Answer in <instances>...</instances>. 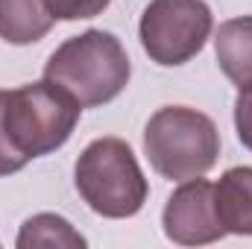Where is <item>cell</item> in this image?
<instances>
[{
    "instance_id": "8",
    "label": "cell",
    "mask_w": 252,
    "mask_h": 249,
    "mask_svg": "<svg viewBox=\"0 0 252 249\" xmlns=\"http://www.w3.org/2000/svg\"><path fill=\"white\" fill-rule=\"evenodd\" d=\"M214 205L226 232L252 238V167H229L214 185Z\"/></svg>"
},
{
    "instance_id": "7",
    "label": "cell",
    "mask_w": 252,
    "mask_h": 249,
    "mask_svg": "<svg viewBox=\"0 0 252 249\" xmlns=\"http://www.w3.org/2000/svg\"><path fill=\"white\" fill-rule=\"evenodd\" d=\"M217 64L226 79L238 88L252 85V15L229 18L214 35Z\"/></svg>"
},
{
    "instance_id": "11",
    "label": "cell",
    "mask_w": 252,
    "mask_h": 249,
    "mask_svg": "<svg viewBox=\"0 0 252 249\" xmlns=\"http://www.w3.org/2000/svg\"><path fill=\"white\" fill-rule=\"evenodd\" d=\"M112 0H44L47 12L56 21H85L94 15H103Z\"/></svg>"
},
{
    "instance_id": "13",
    "label": "cell",
    "mask_w": 252,
    "mask_h": 249,
    "mask_svg": "<svg viewBox=\"0 0 252 249\" xmlns=\"http://www.w3.org/2000/svg\"><path fill=\"white\" fill-rule=\"evenodd\" d=\"M235 129H238L241 144L252 153V85L238 91V100H235Z\"/></svg>"
},
{
    "instance_id": "1",
    "label": "cell",
    "mask_w": 252,
    "mask_h": 249,
    "mask_svg": "<svg viewBox=\"0 0 252 249\" xmlns=\"http://www.w3.org/2000/svg\"><path fill=\"white\" fill-rule=\"evenodd\" d=\"M132 64L124 44L106 30L70 35L44 64V79L64 88L82 109L112 103L129 85Z\"/></svg>"
},
{
    "instance_id": "12",
    "label": "cell",
    "mask_w": 252,
    "mask_h": 249,
    "mask_svg": "<svg viewBox=\"0 0 252 249\" xmlns=\"http://www.w3.org/2000/svg\"><path fill=\"white\" fill-rule=\"evenodd\" d=\"M6 94L9 91H0V176H12V173H18V170H24L30 161L12 147V141H9V135H6V129H3V106H6Z\"/></svg>"
},
{
    "instance_id": "4",
    "label": "cell",
    "mask_w": 252,
    "mask_h": 249,
    "mask_svg": "<svg viewBox=\"0 0 252 249\" xmlns=\"http://www.w3.org/2000/svg\"><path fill=\"white\" fill-rule=\"evenodd\" d=\"M73 176L76 190L88 202V208L109 220L135 217L150 193L132 147L121 138L91 141L76 158Z\"/></svg>"
},
{
    "instance_id": "10",
    "label": "cell",
    "mask_w": 252,
    "mask_h": 249,
    "mask_svg": "<svg viewBox=\"0 0 252 249\" xmlns=\"http://www.w3.org/2000/svg\"><path fill=\"white\" fill-rule=\"evenodd\" d=\"M15 244L21 249H35V247L79 249V247H85V238L59 214H35V217H30L21 226Z\"/></svg>"
},
{
    "instance_id": "9",
    "label": "cell",
    "mask_w": 252,
    "mask_h": 249,
    "mask_svg": "<svg viewBox=\"0 0 252 249\" xmlns=\"http://www.w3.org/2000/svg\"><path fill=\"white\" fill-rule=\"evenodd\" d=\"M53 24L56 18L47 12L44 0H0V38L6 44H35Z\"/></svg>"
},
{
    "instance_id": "5",
    "label": "cell",
    "mask_w": 252,
    "mask_h": 249,
    "mask_svg": "<svg viewBox=\"0 0 252 249\" xmlns=\"http://www.w3.org/2000/svg\"><path fill=\"white\" fill-rule=\"evenodd\" d=\"M211 27L214 18L205 0H150L138 35L144 53L156 64L179 67L205 47Z\"/></svg>"
},
{
    "instance_id": "3",
    "label": "cell",
    "mask_w": 252,
    "mask_h": 249,
    "mask_svg": "<svg viewBox=\"0 0 252 249\" xmlns=\"http://www.w3.org/2000/svg\"><path fill=\"white\" fill-rule=\"evenodd\" d=\"M82 106L56 82L41 79L6 94L3 129L12 147L27 158H41L67 144L79 124Z\"/></svg>"
},
{
    "instance_id": "2",
    "label": "cell",
    "mask_w": 252,
    "mask_h": 249,
    "mask_svg": "<svg viewBox=\"0 0 252 249\" xmlns=\"http://www.w3.org/2000/svg\"><path fill=\"white\" fill-rule=\"evenodd\" d=\"M144 153L153 170L170 182L205 176L220 156V132L214 121L188 106L158 109L144 129Z\"/></svg>"
},
{
    "instance_id": "6",
    "label": "cell",
    "mask_w": 252,
    "mask_h": 249,
    "mask_svg": "<svg viewBox=\"0 0 252 249\" xmlns=\"http://www.w3.org/2000/svg\"><path fill=\"white\" fill-rule=\"evenodd\" d=\"M161 226H164L167 241L179 247H205L229 235L217 217L214 185L205 182L202 176L182 182L170 193L164 214H161Z\"/></svg>"
}]
</instances>
